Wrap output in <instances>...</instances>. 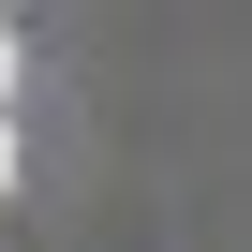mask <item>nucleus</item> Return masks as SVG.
I'll use <instances>...</instances> for the list:
<instances>
[{
    "label": "nucleus",
    "mask_w": 252,
    "mask_h": 252,
    "mask_svg": "<svg viewBox=\"0 0 252 252\" xmlns=\"http://www.w3.org/2000/svg\"><path fill=\"white\" fill-rule=\"evenodd\" d=\"M0 193H15V134H0Z\"/></svg>",
    "instance_id": "2"
},
{
    "label": "nucleus",
    "mask_w": 252,
    "mask_h": 252,
    "mask_svg": "<svg viewBox=\"0 0 252 252\" xmlns=\"http://www.w3.org/2000/svg\"><path fill=\"white\" fill-rule=\"evenodd\" d=\"M0 104H15V30H0Z\"/></svg>",
    "instance_id": "1"
}]
</instances>
